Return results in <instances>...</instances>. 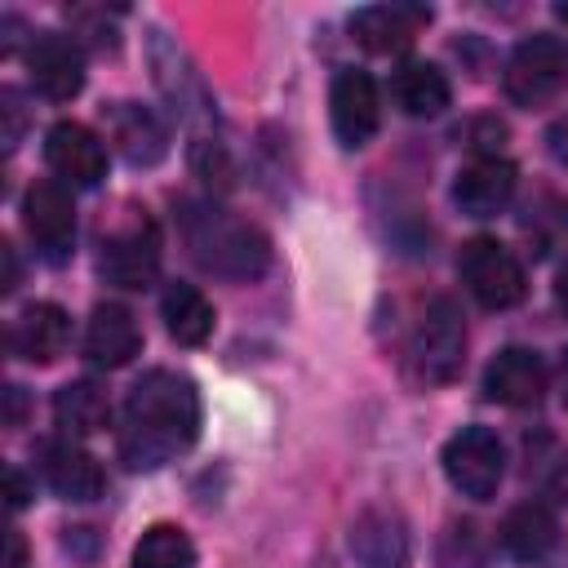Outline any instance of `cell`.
<instances>
[{
  "mask_svg": "<svg viewBox=\"0 0 568 568\" xmlns=\"http://www.w3.org/2000/svg\"><path fill=\"white\" fill-rule=\"evenodd\" d=\"M555 541H559V524H555L550 506H541V501H524L501 519V546L519 564L546 559L555 550Z\"/></svg>",
  "mask_w": 568,
  "mask_h": 568,
  "instance_id": "20",
  "label": "cell"
},
{
  "mask_svg": "<svg viewBox=\"0 0 568 568\" xmlns=\"http://www.w3.org/2000/svg\"><path fill=\"white\" fill-rule=\"evenodd\" d=\"M426 22H430L426 4H368L351 13V36L368 53H404Z\"/></svg>",
  "mask_w": 568,
  "mask_h": 568,
  "instance_id": "15",
  "label": "cell"
},
{
  "mask_svg": "<svg viewBox=\"0 0 568 568\" xmlns=\"http://www.w3.org/2000/svg\"><path fill=\"white\" fill-rule=\"evenodd\" d=\"M178 231H182L191 262L217 280L248 284L271 266V240L253 222H244L240 213H231L213 200H182Z\"/></svg>",
  "mask_w": 568,
  "mask_h": 568,
  "instance_id": "2",
  "label": "cell"
},
{
  "mask_svg": "<svg viewBox=\"0 0 568 568\" xmlns=\"http://www.w3.org/2000/svg\"><path fill=\"white\" fill-rule=\"evenodd\" d=\"M138 351H142V328L133 311L120 302H98L84 324V359L98 368H124Z\"/></svg>",
  "mask_w": 568,
  "mask_h": 568,
  "instance_id": "16",
  "label": "cell"
},
{
  "mask_svg": "<svg viewBox=\"0 0 568 568\" xmlns=\"http://www.w3.org/2000/svg\"><path fill=\"white\" fill-rule=\"evenodd\" d=\"M22 226L44 262H67L75 244V209L58 182H31L22 195Z\"/></svg>",
  "mask_w": 568,
  "mask_h": 568,
  "instance_id": "8",
  "label": "cell"
},
{
  "mask_svg": "<svg viewBox=\"0 0 568 568\" xmlns=\"http://www.w3.org/2000/svg\"><path fill=\"white\" fill-rule=\"evenodd\" d=\"M555 13H559V18H564V22H568V4H559V9H555Z\"/></svg>",
  "mask_w": 568,
  "mask_h": 568,
  "instance_id": "33",
  "label": "cell"
},
{
  "mask_svg": "<svg viewBox=\"0 0 568 568\" xmlns=\"http://www.w3.org/2000/svg\"><path fill=\"white\" fill-rule=\"evenodd\" d=\"M0 253H4V293H13L18 288V257L9 244H0Z\"/></svg>",
  "mask_w": 568,
  "mask_h": 568,
  "instance_id": "31",
  "label": "cell"
},
{
  "mask_svg": "<svg viewBox=\"0 0 568 568\" xmlns=\"http://www.w3.org/2000/svg\"><path fill=\"white\" fill-rule=\"evenodd\" d=\"M501 89L515 106H546L564 98L568 93V40L550 31L519 40L515 53L506 58Z\"/></svg>",
  "mask_w": 568,
  "mask_h": 568,
  "instance_id": "4",
  "label": "cell"
},
{
  "mask_svg": "<svg viewBox=\"0 0 568 568\" xmlns=\"http://www.w3.org/2000/svg\"><path fill=\"white\" fill-rule=\"evenodd\" d=\"M160 271V235L146 217L111 231L98 248V275L115 288H146Z\"/></svg>",
  "mask_w": 568,
  "mask_h": 568,
  "instance_id": "7",
  "label": "cell"
},
{
  "mask_svg": "<svg viewBox=\"0 0 568 568\" xmlns=\"http://www.w3.org/2000/svg\"><path fill=\"white\" fill-rule=\"evenodd\" d=\"M488 564V546L479 537L475 524H448L444 541H439V568H484Z\"/></svg>",
  "mask_w": 568,
  "mask_h": 568,
  "instance_id": "25",
  "label": "cell"
},
{
  "mask_svg": "<svg viewBox=\"0 0 568 568\" xmlns=\"http://www.w3.org/2000/svg\"><path fill=\"white\" fill-rule=\"evenodd\" d=\"M444 475L448 484L470 497V501H488L501 488L506 475V453L501 439L488 426H462L448 444H444Z\"/></svg>",
  "mask_w": 568,
  "mask_h": 568,
  "instance_id": "6",
  "label": "cell"
},
{
  "mask_svg": "<svg viewBox=\"0 0 568 568\" xmlns=\"http://www.w3.org/2000/svg\"><path fill=\"white\" fill-rule=\"evenodd\" d=\"M457 275L466 284V293L484 306V311H506L524 297L528 280L524 266L515 262V253L506 244H497L493 235H475L462 244L457 253Z\"/></svg>",
  "mask_w": 568,
  "mask_h": 568,
  "instance_id": "5",
  "label": "cell"
},
{
  "mask_svg": "<svg viewBox=\"0 0 568 568\" xmlns=\"http://www.w3.org/2000/svg\"><path fill=\"white\" fill-rule=\"evenodd\" d=\"M0 111H4V120H9V129H4V146L13 151L18 138H22V98H18V89H4V93H0Z\"/></svg>",
  "mask_w": 568,
  "mask_h": 568,
  "instance_id": "26",
  "label": "cell"
},
{
  "mask_svg": "<svg viewBox=\"0 0 568 568\" xmlns=\"http://www.w3.org/2000/svg\"><path fill=\"white\" fill-rule=\"evenodd\" d=\"M555 302H559V311L568 315V257H564V266L555 271Z\"/></svg>",
  "mask_w": 568,
  "mask_h": 568,
  "instance_id": "32",
  "label": "cell"
},
{
  "mask_svg": "<svg viewBox=\"0 0 568 568\" xmlns=\"http://www.w3.org/2000/svg\"><path fill=\"white\" fill-rule=\"evenodd\" d=\"M40 475H44V484H49L58 497H67V501H93V497H102V488H106V475H102L98 457L84 453L80 444H44V453H40Z\"/></svg>",
  "mask_w": 568,
  "mask_h": 568,
  "instance_id": "18",
  "label": "cell"
},
{
  "mask_svg": "<svg viewBox=\"0 0 568 568\" xmlns=\"http://www.w3.org/2000/svg\"><path fill=\"white\" fill-rule=\"evenodd\" d=\"M484 395L506 408H532L546 395V364L528 346H506L484 368Z\"/></svg>",
  "mask_w": 568,
  "mask_h": 568,
  "instance_id": "12",
  "label": "cell"
},
{
  "mask_svg": "<svg viewBox=\"0 0 568 568\" xmlns=\"http://www.w3.org/2000/svg\"><path fill=\"white\" fill-rule=\"evenodd\" d=\"M133 568H195V546L178 524H151L133 546Z\"/></svg>",
  "mask_w": 568,
  "mask_h": 568,
  "instance_id": "24",
  "label": "cell"
},
{
  "mask_svg": "<svg viewBox=\"0 0 568 568\" xmlns=\"http://www.w3.org/2000/svg\"><path fill=\"white\" fill-rule=\"evenodd\" d=\"M27 71L49 102H71L84 89V53L62 31H40L27 49Z\"/></svg>",
  "mask_w": 568,
  "mask_h": 568,
  "instance_id": "11",
  "label": "cell"
},
{
  "mask_svg": "<svg viewBox=\"0 0 568 568\" xmlns=\"http://www.w3.org/2000/svg\"><path fill=\"white\" fill-rule=\"evenodd\" d=\"M4 479H9V506H13V510H22V506H27V497H31V488H27V479H22V475H18L13 466L4 470Z\"/></svg>",
  "mask_w": 568,
  "mask_h": 568,
  "instance_id": "28",
  "label": "cell"
},
{
  "mask_svg": "<svg viewBox=\"0 0 568 568\" xmlns=\"http://www.w3.org/2000/svg\"><path fill=\"white\" fill-rule=\"evenodd\" d=\"M200 435V390L178 368L142 373L120 408V462L129 470H160Z\"/></svg>",
  "mask_w": 568,
  "mask_h": 568,
  "instance_id": "1",
  "label": "cell"
},
{
  "mask_svg": "<svg viewBox=\"0 0 568 568\" xmlns=\"http://www.w3.org/2000/svg\"><path fill=\"white\" fill-rule=\"evenodd\" d=\"M67 337H71V320L53 302L22 306L18 320H13V328H9V346L27 364H53L67 351Z\"/></svg>",
  "mask_w": 568,
  "mask_h": 568,
  "instance_id": "17",
  "label": "cell"
},
{
  "mask_svg": "<svg viewBox=\"0 0 568 568\" xmlns=\"http://www.w3.org/2000/svg\"><path fill=\"white\" fill-rule=\"evenodd\" d=\"M4 568H27V541L18 528H9V564Z\"/></svg>",
  "mask_w": 568,
  "mask_h": 568,
  "instance_id": "29",
  "label": "cell"
},
{
  "mask_svg": "<svg viewBox=\"0 0 568 568\" xmlns=\"http://www.w3.org/2000/svg\"><path fill=\"white\" fill-rule=\"evenodd\" d=\"M351 555L359 568H408L413 546H408L404 519L386 506L359 510L351 524Z\"/></svg>",
  "mask_w": 568,
  "mask_h": 568,
  "instance_id": "13",
  "label": "cell"
},
{
  "mask_svg": "<svg viewBox=\"0 0 568 568\" xmlns=\"http://www.w3.org/2000/svg\"><path fill=\"white\" fill-rule=\"evenodd\" d=\"M466 364V320L453 297H430L413 337H408V368L422 386H444Z\"/></svg>",
  "mask_w": 568,
  "mask_h": 568,
  "instance_id": "3",
  "label": "cell"
},
{
  "mask_svg": "<svg viewBox=\"0 0 568 568\" xmlns=\"http://www.w3.org/2000/svg\"><path fill=\"white\" fill-rule=\"evenodd\" d=\"M546 146H550L555 164H564V169H568V115H559V120L550 124V133H546Z\"/></svg>",
  "mask_w": 568,
  "mask_h": 568,
  "instance_id": "27",
  "label": "cell"
},
{
  "mask_svg": "<svg viewBox=\"0 0 568 568\" xmlns=\"http://www.w3.org/2000/svg\"><path fill=\"white\" fill-rule=\"evenodd\" d=\"M564 399H568V377H564Z\"/></svg>",
  "mask_w": 568,
  "mask_h": 568,
  "instance_id": "34",
  "label": "cell"
},
{
  "mask_svg": "<svg viewBox=\"0 0 568 568\" xmlns=\"http://www.w3.org/2000/svg\"><path fill=\"white\" fill-rule=\"evenodd\" d=\"M160 315H164V328H169V337L173 342H182V346H200V342H209V333H213V302L195 288V284H182V280H173L169 288H164V297H160Z\"/></svg>",
  "mask_w": 568,
  "mask_h": 568,
  "instance_id": "21",
  "label": "cell"
},
{
  "mask_svg": "<svg viewBox=\"0 0 568 568\" xmlns=\"http://www.w3.org/2000/svg\"><path fill=\"white\" fill-rule=\"evenodd\" d=\"M111 417V404H106V390L89 377L80 382H67L58 395H53V422L67 430V435H93L102 430Z\"/></svg>",
  "mask_w": 568,
  "mask_h": 568,
  "instance_id": "23",
  "label": "cell"
},
{
  "mask_svg": "<svg viewBox=\"0 0 568 568\" xmlns=\"http://www.w3.org/2000/svg\"><path fill=\"white\" fill-rule=\"evenodd\" d=\"M44 160L49 169L71 186H98L106 178V146L102 138L80 120H58L44 133Z\"/></svg>",
  "mask_w": 568,
  "mask_h": 568,
  "instance_id": "10",
  "label": "cell"
},
{
  "mask_svg": "<svg viewBox=\"0 0 568 568\" xmlns=\"http://www.w3.org/2000/svg\"><path fill=\"white\" fill-rule=\"evenodd\" d=\"M106 133H111V142L120 146V155H124L129 164H138V169L160 164V160L169 155V133H164V124H160L146 106H138V102H115V106L106 111Z\"/></svg>",
  "mask_w": 568,
  "mask_h": 568,
  "instance_id": "19",
  "label": "cell"
},
{
  "mask_svg": "<svg viewBox=\"0 0 568 568\" xmlns=\"http://www.w3.org/2000/svg\"><path fill=\"white\" fill-rule=\"evenodd\" d=\"M390 89H395V102L404 106V115H413V120L439 115L448 106V98H453L448 75L435 62H408V67H399Z\"/></svg>",
  "mask_w": 568,
  "mask_h": 568,
  "instance_id": "22",
  "label": "cell"
},
{
  "mask_svg": "<svg viewBox=\"0 0 568 568\" xmlns=\"http://www.w3.org/2000/svg\"><path fill=\"white\" fill-rule=\"evenodd\" d=\"M328 115H333V133L342 146H364L377 133L382 120V102H377V84L368 71L346 67L333 75V93H328Z\"/></svg>",
  "mask_w": 568,
  "mask_h": 568,
  "instance_id": "9",
  "label": "cell"
},
{
  "mask_svg": "<svg viewBox=\"0 0 568 568\" xmlns=\"http://www.w3.org/2000/svg\"><path fill=\"white\" fill-rule=\"evenodd\" d=\"M4 399H9V426H22V408H27L22 386H4Z\"/></svg>",
  "mask_w": 568,
  "mask_h": 568,
  "instance_id": "30",
  "label": "cell"
},
{
  "mask_svg": "<svg viewBox=\"0 0 568 568\" xmlns=\"http://www.w3.org/2000/svg\"><path fill=\"white\" fill-rule=\"evenodd\" d=\"M510 195H515V164L501 155H475L470 164H462L453 182V204L466 217H493L510 204Z\"/></svg>",
  "mask_w": 568,
  "mask_h": 568,
  "instance_id": "14",
  "label": "cell"
}]
</instances>
